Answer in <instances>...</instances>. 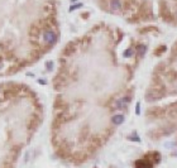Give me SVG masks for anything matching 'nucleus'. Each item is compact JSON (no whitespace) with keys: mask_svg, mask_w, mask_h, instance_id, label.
<instances>
[{"mask_svg":"<svg viewBox=\"0 0 177 168\" xmlns=\"http://www.w3.org/2000/svg\"><path fill=\"white\" fill-rule=\"evenodd\" d=\"M110 8L113 10H120L121 9V1L120 0H110Z\"/></svg>","mask_w":177,"mask_h":168,"instance_id":"obj_9","label":"nucleus"},{"mask_svg":"<svg viewBox=\"0 0 177 168\" xmlns=\"http://www.w3.org/2000/svg\"><path fill=\"white\" fill-rule=\"evenodd\" d=\"M130 96H125V98L123 99H119L115 101V107L118 109V110H126L128 109V105L130 103Z\"/></svg>","mask_w":177,"mask_h":168,"instance_id":"obj_3","label":"nucleus"},{"mask_svg":"<svg viewBox=\"0 0 177 168\" xmlns=\"http://www.w3.org/2000/svg\"><path fill=\"white\" fill-rule=\"evenodd\" d=\"M164 52H166V46H161V47H158L154 51V54H156V56H161V54L164 53Z\"/></svg>","mask_w":177,"mask_h":168,"instance_id":"obj_11","label":"nucleus"},{"mask_svg":"<svg viewBox=\"0 0 177 168\" xmlns=\"http://www.w3.org/2000/svg\"><path fill=\"white\" fill-rule=\"evenodd\" d=\"M1 68H3V61L0 60V70H1Z\"/></svg>","mask_w":177,"mask_h":168,"instance_id":"obj_18","label":"nucleus"},{"mask_svg":"<svg viewBox=\"0 0 177 168\" xmlns=\"http://www.w3.org/2000/svg\"><path fill=\"white\" fill-rule=\"evenodd\" d=\"M146 52H147V46L142 44V43L137 44V57L142 58L143 56H144V53H146Z\"/></svg>","mask_w":177,"mask_h":168,"instance_id":"obj_6","label":"nucleus"},{"mask_svg":"<svg viewBox=\"0 0 177 168\" xmlns=\"http://www.w3.org/2000/svg\"><path fill=\"white\" fill-rule=\"evenodd\" d=\"M43 42L47 46H53L57 42V34L56 32L52 31V29H46L43 32Z\"/></svg>","mask_w":177,"mask_h":168,"instance_id":"obj_2","label":"nucleus"},{"mask_svg":"<svg viewBox=\"0 0 177 168\" xmlns=\"http://www.w3.org/2000/svg\"><path fill=\"white\" fill-rule=\"evenodd\" d=\"M80 6H82V4H77V5H72L70 8V11H72V10H75L76 8H80Z\"/></svg>","mask_w":177,"mask_h":168,"instance_id":"obj_15","label":"nucleus"},{"mask_svg":"<svg viewBox=\"0 0 177 168\" xmlns=\"http://www.w3.org/2000/svg\"><path fill=\"white\" fill-rule=\"evenodd\" d=\"M62 105H65V101L62 100L61 96H58L56 99V101H54V109H58V110H61L62 109Z\"/></svg>","mask_w":177,"mask_h":168,"instance_id":"obj_10","label":"nucleus"},{"mask_svg":"<svg viewBox=\"0 0 177 168\" xmlns=\"http://www.w3.org/2000/svg\"><path fill=\"white\" fill-rule=\"evenodd\" d=\"M173 51H175V52L177 51V42H176V43H175V46H173Z\"/></svg>","mask_w":177,"mask_h":168,"instance_id":"obj_17","label":"nucleus"},{"mask_svg":"<svg viewBox=\"0 0 177 168\" xmlns=\"http://www.w3.org/2000/svg\"><path fill=\"white\" fill-rule=\"evenodd\" d=\"M132 54H133V49H132V48H129L128 51H125V52H124V57H132Z\"/></svg>","mask_w":177,"mask_h":168,"instance_id":"obj_12","label":"nucleus"},{"mask_svg":"<svg viewBox=\"0 0 177 168\" xmlns=\"http://www.w3.org/2000/svg\"><path fill=\"white\" fill-rule=\"evenodd\" d=\"M46 67H47L48 71H51V70H52V67H53V62H47V63H46Z\"/></svg>","mask_w":177,"mask_h":168,"instance_id":"obj_14","label":"nucleus"},{"mask_svg":"<svg viewBox=\"0 0 177 168\" xmlns=\"http://www.w3.org/2000/svg\"><path fill=\"white\" fill-rule=\"evenodd\" d=\"M38 82H39L41 85H46V83H47V82H46V80H43V78H39V81H38Z\"/></svg>","mask_w":177,"mask_h":168,"instance_id":"obj_16","label":"nucleus"},{"mask_svg":"<svg viewBox=\"0 0 177 168\" xmlns=\"http://www.w3.org/2000/svg\"><path fill=\"white\" fill-rule=\"evenodd\" d=\"M146 158H147V159H149V161L153 163V164H154V163H159V162H161V154H159L158 152L151 153V154L147 155Z\"/></svg>","mask_w":177,"mask_h":168,"instance_id":"obj_5","label":"nucleus"},{"mask_svg":"<svg viewBox=\"0 0 177 168\" xmlns=\"http://www.w3.org/2000/svg\"><path fill=\"white\" fill-rule=\"evenodd\" d=\"M136 166L137 168H152L153 167V163H152L149 159H138V161L136 162Z\"/></svg>","mask_w":177,"mask_h":168,"instance_id":"obj_4","label":"nucleus"},{"mask_svg":"<svg viewBox=\"0 0 177 168\" xmlns=\"http://www.w3.org/2000/svg\"><path fill=\"white\" fill-rule=\"evenodd\" d=\"M164 96V92L162 89H151L146 92V100L149 103H153V101H157V100H161Z\"/></svg>","mask_w":177,"mask_h":168,"instance_id":"obj_1","label":"nucleus"},{"mask_svg":"<svg viewBox=\"0 0 177 168\" xmlns=\"http://www.w3.org/2000/svg\"><path fill=\"white\" fill-rule=\"evenodd\" d=\"M75 52V44L74 43H69L63 49V54L65 56H70V54H72Z\"/></svg>","mask_w":177,"mask_h":168,"instance_id":"obj_7","label":"nucleus"},{"mask_svg":"<svg viewBox=\"0 0 177 168\" xmlns=\"http://www.w3.org/2000/svg\"><path fill=\"white\" fill-rule=\"evenodd\" d=\"M111 121H113V124H115V125H120V124H123V121H124V116L121 114L114 115L111 117Z\"/></svg>","mask_w":177,"mask_h":168,"instance_id":"obj_8","label":"nucleus"},{"mask_svg":"<svg viewBox=\"0 0 177 168\" xmlns=\"http://www.w3.org/2000/svg\"><path fill=\"white\" fill-rule=\"evenodd\" d=\"M170 77H171L172 81L176 80V77H177V72H176V71H171V72H170Z\"/></svg>","mask_w":177,"mask_h":168,"instance_id":"obj_13","label":"nucleus"},{"mask_svg":"<svg viewBox=\"0 0 177 168\" xmlns=\"http://www.w3.org/2000/svg\"><path fill=\"white\" fill-rule=\"evenodd\" d=\"M176 16H177V13H176Z\"/></svg>","mask_w":177,"mask_h":168,"instance_id":"obj_19","label":"nucleus"}]
</instances>
